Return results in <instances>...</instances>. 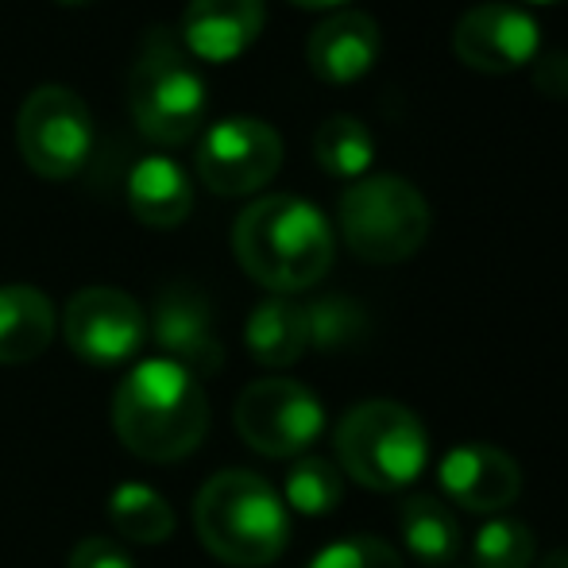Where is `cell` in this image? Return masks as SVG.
<instances>
[{"label":"cell","instance_id":"6da1fadb","mask_svg":"<svg viewBox=\"0 0 568 568\" xmlns=\"http://www.w3.org/2000/svg\"><path fill=\"white\" fill-rule=\"evenodd\" d=\"M232 252L247 278L286 298L329 275L337 240L314 202L294 194H267L236 217Z\"/></svg>","mask_w":568,"mask_h":568},{"label":"cell","instance_id":"7a4b0ae2","mask_svg":"<svg viewBox=\"0 0 568 568\" xmlns=\"http://www.w3.org/2000/svg\"><path fill=\"white\" fill-rule=\"evenodd\" d=\"M113 429L132 456L151 464L182 460L210 434V398L202 379L171 359L135 364L113 395Z\"/></svg>","mask_w":568,"mask_h":568},{"label":"cell","instance_id":"3957f363","mask_svg":"<svg viewBox=\"0 0 568 568\" xmlns=\"http://www.w3.org/2000/svg\"><path fill=\"white\" fill-rule=\"evenodd\" d=\"M194 530L217 561L260 568L283 557L291 541V515L263 476L247 468H225L197 491Z\"/></svg>","mask_w":568,"mask_h":568},{"label":"cell","instance_id":"277c9868","mask_svg":"<svg viewBox=\"0 0 568 568\" xmlns=\"http://www.w3.org/2000/svg\"><path fill=\"white\" fill-rule=\"evenodd\" d=\"M128 109L135 128L159 148H182L202 132L210 116V90L171 31H151L143 43L128 74Z\"/></svg>","mask_w":568,"mask_h":568},{"label":"cell","instance_id":"5b68a950","mask_svg":"<svg viewBox=\"0 0 568 568\" xmlns=\"http://www.w3.org/2000/svg\"><path fill=\"white\" fill-rule=\"evenodd\" d=\"M337 460L367 491H403L426 471V422L390 398L356 403L337 426Z\"/></svg>","mask_w":568,"mask_h":568},{"label":"cell","instance_id":"8992f818","mask_svg":"<svg viewBox=\"0 0 568 568\" xmlns=\"http://www.w3.org/2000/svg\"><path fill=\"white\" fill-rule=\"evenodd\" d=\"M337 225L356 260L390 267L422 252L434 217L426 194L403 174H364L341 194Z\"/></svg>","mask_w":568,"mask_h":568},{"label":"cell","instance_id":"52a82bcc","mask_svg":"<svg viewBox=\"0 0 568 568\" xmlns=\"http://www.w3.org/2000/svg\"><path fill=\"white\" fill-rule=\"evenodd\" d=\"M20 155L39 179L67 182L90 163L93 116L90 105L70 85H39L23 98L16 116Z\"/></svg>","mask_w":568,"mask_h":568},{"label":"cell","instance_id":"ba28073f","mask_svg":"<svg viewBox=\"0 0 568 568\" xmlns=\"http://www.w3.org/2000/svg\"><path fill=\"white\" fill-rule=\"evenodd\" d=\"M232 422L247 449L286 460L302 456L322 437L325 406L298 379H255L252 387L240 390Z\"/></svg>","mask_w":568,"mask_h":568},{"label":"cell","instance_id":"9c48e42d","mask_svg":"<svg viewBox=\"0 0 568 568\" xmlns=\"http://www.w3.org/2000/svg\"><path fill=\"white\" fill-rule=\"evenodd\" d=\"M197 179L221 197L263 190L283 166V135L255 116H225L197 143Z\"/></svg>","mask_w":568,"mask_h":568},{"label":"cell","instance_id":"30bf717a","mask_svg":"<svg viewBox=\"0 0 568 568\" xmlns=\"http://www.w3.org/2000/svg\"><path fill=\"white\" fill-rule=\"evenodd\" d=\"M62 333L78 359L116 367L132 359L148 341V314L132 294L116 286H85L67 302Z\"/></svg>","mask_w":568,"mask_h":568},{"label":"cell","instance_id":"8fae6325","mask_svg":"<svg viewBox=\"0 0 568 568\" xmlns=\"http://www.w3.org/2000/svg\"><path fill=\"white\" fill-rule=\"evenodd\" d=\"M453 54L476 74H515L541 54V28L530 12L515 4H476L456 20Z\"/></svg>","mask_w":568,"mask_h":568},{"label":"cell","instance_id":"7c38bea8","mask_svg":"<svg viewBox=\"0 0 568 568\" xmlns=\"http://www.w3.org/2000/svg\"><path fill=\"white\" fill-rule=\"evenodd\" d=\"M148 333L163 348V359L186 367L194 379H205L225 364V344L213 333L210 302L186 283H171L159 291L148 317Z\"/></svg>","mask_w":568,"mask_h":568},{"label":"cell","instance_id":"4fadbf2b","mask_svg":"<svg viewBox=\"0 0 568 568\" xmlns=\"http://www.w3.org/2000/svg\"><path fill=\"white\" fill-rule=\"evenodd\" d=\"M437 484L445 499L471 515H499L523 495V468L515 456L495 445L468 442L456 445L437 464Z\"/></svg>","mask_w":568,"mask_h":568},{"label":"cell","instance_id":"5bb4252c","mask_svg":"<svg viewBox=\"0 0 568 568\" xmlns=\"http://www.w3.org/2000/svg\"><path fill=\"white\" fill-rule=\"evenodd\" d=\"M267 23V0H190L182 12V51L202 62H236Z\"/></svg>","mask_w":568,"mask_h":568},{"label":"cell","instance_id":"9a60e30c","mask_svg":"<svg viewBox=\"0 0 568 568\" xmlns=\"http://www.w3.org/2000/svg\"><path fill=\"white\" fill-rule=\"evenodd\" d=\"M379 23L367 12H337L322 20L306 39V62L317 82L325 85H352L372 74L379 62Z\"/></svg>","mask_w":568,"mask_h":568},{"label":"cell","instance_id":"2e32d148","mask_svg":"<svg viewBox=\"0 0 568 568\" xmlns=\"http://www.w3.org/2000/svg\"><path fill=\"white\" fill-rule=\"evenodd\" d=\"M128 210L148 229H179L194 213V182L171 155H143L128 174Z\"/></svg>","mask_w":568,"mask_h":568},{"label":"cell","instance_id":"e0dca14e","mask_svg":"<svg viewBox=\"0 0 568 568\" xmlns=\"http://www.w3.org/2000/svg\"><path fill=\"white\" fill-rule=\"evenodd\" d=\"M59 314L51 298L28 283L0 286V364H31L54 341Z\"/></svg>","mask_w":568,"mask_h":568},{"label":"cell","instance_id":"ac0fdd59","mask_svg":"<svg viewBox=\"0 0 568 568\" xmlns=\"http://www.w3.org/2000/svg\"><path fill=\"white\" fill-rule=\"evenodd\" d=\"M244 344L252 352L255 364L263 367H291L306 356L310 348V329H306V306L271 294L260 306L247 314L244 325Z\"/></svg>","mask_w":568,"mask_h":568},{"label":"cell","instance_id":"d6986e66","mask_svg":"<svg viewBox=\"0 0 568 568\" xmlns=\"http://www.w3.org/2000/svg\"><path fill=\"white\" fill-rule=\"evenodd\" d=\"M398 526H403V541L410 557L426 568L453 565L464 546L453 507L437 495H410L398 510Z\"/></svg>","mask_w":568,"mask_h":568},{"label":"cell","instance_id":"ffe728a7","mask_svg":"<svg viewBox=\"0 0 568 568\" xmlns=\"http://www.w3.org/2000/svg\"><path fill=\"white\" fill-rule=\"evenodd\" d=\"M314 159L325 174L344 182H359L375 163V140L364 120L348 113H333L314 132Z\"/></svg>","mask_w":568,"mask_h":568},{"label":"cell","instance_id":"44dd1931","mask_svg":"<svg viewBox=\"0 0 568 568\" xmlns=\"http://www.w3.org/2000/svg\"><path fill=\"white\" fill-rule=\"evenodd\" d=\"M109 523L124 541L155 546L174 534V510L155 487L148 484H120L109 495Z\"/></svg>","mask_w":568,"mask_h":568},{"label":"cell","instance_id":"7402d4cb","mask_svg":"<svg viewBox=\"0 0 568 568\" xmlns=\"http://www.w3.org/2000/svg\"><path fill=\"white\" fill-rule=\"evenodd\" d=\"M344 499V479L341 468L325 456H298L283 479V503L306 518H325L337 510Z\"/></svg>","mask_w":568,"mask_h":568},{"label":"cell","instance_id":"603a6c76","mask_svg":"<svg viewBox=\"0 0 568 568\" xmlns=\"http://www.w3.org/2000/svg\"><path fill=\"white\" fill-rule=\"evenodd\" d=\"M534 557H538V541L523 518H491L471 538L476 568H530Z\"/></svg>","mask_w":568,"mask_h":568},{"label":"cell","instance_id":"cb8c5ba5","mask_svg":"<svg viewBox=\"0 0 568 568\" xmlns=\"http://www.w3.org/2000/svg\"><path fill=\"white\" fill-rule=\"evenodd\" d=\"M306 329H310V348L344 352L356 341H364L367 317L352 298L329 294V298H317L314 306H306Z\"/></svg>","mask_w":568,"mask_h":568},{"label":"cell","instance_id":"d4e9b609","mask_svg":"<svg viewBox=\"0 0 568 568\" xmlns=\"http://www.w3.org/2000/svg\"><path fill=\"white\" fill-rule=\"evenodd\" d=\"M306 568H406L398 549L372 534H356V538H341L325 546L322 554L310 557Z\"/></svg>","mask_w":568,"mask_h":568},{"label":"cell","instance_id":"484cf974","mask_svg":"<svg viewBox=\"0 0 568 568\" xmlns=\"http://www.w3.org/2000/svg\"><path fill=\"white\" fill-rule=\"evenodd\" d=\"M67 568H135V561L120 541L90 534V538H82L74 549H70Z\"/></svg>","mask_w":568,"mask_h":568},{"label":"cell","instance_id":"4316f807","mask_svg":"<svg viewBox=\"0 0 568 568\" xmlns=\"http://www.w3.org/2000/svg\"><path fill=\"white\" fill-rule=\"evenodd\" d=\"M530 67H534V82H538L541 93H549V98H568V54L565 51H549V54L541 51Z\"/></svg>","mask_w":568,"mask_h":568},{"label":"cell","instance_id":"83f0119b","mask_svg":"<svg viewBox=\"0 0 568 568\" xmlns=\"http://www.w3.org/2000/svg\"><path fill=\"white\" fill-rule=\"evenodd\" d=\"M291 4L314 8V12H322V8H341V4H348V0H291Z\"/></svg>","mask_w":568,"mask_h":568},{"label":"cell","instance_id":"f1b7e54d","mask_svg":"<svg viewBox=\"0 0 568 568\" xmlns=\"http://www.w3.org/2000/svg\"><path fill=\"white\" fill-rule=\"evenodd\" d=\"M538 568H568V549H557V554H549Z\"/></svg>","mask_w":568,"mask_h":568},{"label":"cell","instance_id":"f546056e","mask_svg":"<svg viewBox=\"0 0 568 568\" xmlns=\"http://www.w3.org/2000/svg\"><path fill=\"white\" fill-rule=\"evenodd\" d=\"M59 4H70V8H82V4H93V0H59Z\"/></svg>","mask_w":568,"mask_h":568},{"label":"cell","instance_id":"4dcf8cb0","mask_svg":"<svg viewBox=\"0 0 568 568\" xmlns=\"http://www.w3.org/2000/svg\"><path fill=\"white\" fill-rule=\"evenodd\" d=\"M526 4H565V0H526Z\"/></svg>","mask_w":568,"mask_h":568}]
</instances>
